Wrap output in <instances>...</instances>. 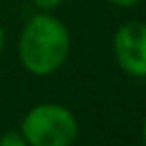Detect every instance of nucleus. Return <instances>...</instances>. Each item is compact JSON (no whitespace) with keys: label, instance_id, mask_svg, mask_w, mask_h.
Returning a JSON list of instances; mask_svg holds the SVG:
<instances>
[{"label":"nucleus","instance_id":"1","mask_svg":"<svg viewBox=\"0 0 146 146\" xmlns=\"http://www.w3.org/2000/svg\"><path fill=\"white\" fill-rule=\"evenodd\" d=\"M18 52L20 62L28 72L48 76L64 64L70 52V34L58 18L36 14L26 22L20 34Z\"/></svg>","mask_w":146,"mask_h":146},{"label":"nucleus","instance_id":"2","mask_svg":"<svg viewBox=\"0 0 146 146\" xmlns=\"http://www.w3.org/2000/svg\"><path fill=\"white\" fill-rule=\"evenodd\" d=\"M78 124L74 114L60 104H38L22 120V136L28 146H70Z\"/></svg>","mask_w":146,"mask_h":146},{"label":"nucleus","instance_id":"3","mask_svg":"<svg viewBox=\"0 0 146 146\" xmlns=\"http://www.w3.org/2000/svg\"><path fill=\"white\" fill-rule=\"evenodd\" d=\"M114 56L130 76H146V24L126 22L114 34Z\"/></svg>","mask_w":146,"mask_h":146},{"label":"nucleus","instance_id":"4","mask_svg":"<svg viewBox=\"0 0 146 146\" xmlns=\"http://www.w3.org/2000/svg\"><path fill=\"white\" fill-rule=\"evenodd\" d=\"M0 146H28V142L24 140V136L20 132L10 130L6 134H2V138H0Z\"/></svg>","mask_w":146,"mask_h":146},{"label":"nucleus","instance_id":"5","mask_svg":"<svg viewBox=\"0 0 146 146\" xmlns=\"http://www.w3.org/2000/svg\"><path fill=\"white\" fill-rule=\"evenodd\" d=\"M34 2V6L36 8H40V10H44V12H48V10H54L62 0H32Z\"/></svg>","mask_w":146,"mask_h":146},{"label":"nucleus","instance_id":"6","mask_svg":"<svg viewBox=\"0 0 146 146\" xmlns=\"http://www.w3.org/2000/svg\"><path fill=\"white\" fill-rule=\"evenodd\" d=\"M108 2H112L114 6H122V8H130L134 4H138L140 0H108Z\"/></svg>","mask_w":146,"mask_h":146},{"label":"nucleus","instance_id":"7","mask_svg":"<svg viewBox=\"0 0 146 146\" xmlns=\"http://www.w3.org/2000/svg\"><path fill=\"white\" fill-rule=\"evenodd\" d=\"M2 48H4V30L0 26V54H2Z\"/></svg>","mask_w":146,"mask_h":146},{"label":"nucleus","instance_id":"8","mask_svg":"<svg viewBox=\"0 0 146 146\" xmlns=\"http://www.w3.org/2000/svg\"><path fill=\"white\" fill-rule=\"evenodd\" d=\"M142 142L146 146V118H144V126H142Z\"/></svg>","mask_w":146,"mask_h":146}]
</instances>
